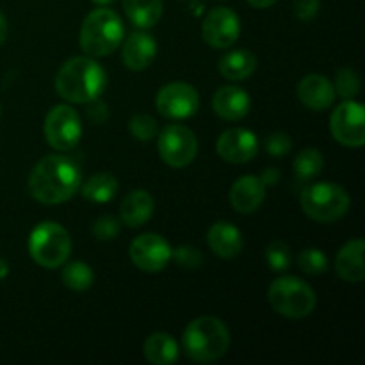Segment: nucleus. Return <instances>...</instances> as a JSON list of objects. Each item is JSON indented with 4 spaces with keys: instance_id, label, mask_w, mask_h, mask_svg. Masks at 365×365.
<instances>
[{
    "instance_id": "4be33fe9",
    "label": "nucleus",
    "mask_w": 365,
    "mask_h": 365,
    "mask_svg": "<svg viewBox=\"0 0 365 365\" xmlns=\"http://www.w3.org/2000/svg\"><path fill=\"white\" fill-rule=\"evenodd\" d=\"M217 68L227 81H246L257 70V57L245 48L230 50L220 57Z\"/></svg>"
},
{
    "instance_id": "c756f323",
    "label": "nucleus",
    "mask_w": 365,
    "mask_h": 365,
    "mask_svg": "<svg viewBox=\"0 0 365 365\" xmlns=\"http://www.w3.org/2000/svg\"><path fill=\"white\" fill-rule=\"evenodd\" d=\"M266 260L277 273L287 271L292 264V252L284 241H273L266 250Z\"/></svg>"
},
{
    "instance_id": "6e6552de",
    "label": "nucleus",
    "mask_w": 365,
    "mask_h": 365,
    "mask_svg": "<svg viewBox=\"0 0 365 365\" xmlns=\"http://www.w3.org/2000/svg\"><path fill=\"white\" fill-rule=\"evenodd\" d=\"M157 148H159L160 159L168 166L182 170L196 159L198 139L195 132L184 125H168L160 130Z\"/></svg>"
},
{
    "instance_id": "72a5a7b5",
    "label": "nucleus",
    "mask_w": 365,
    "mask_h": 365,
    "mask_svg": "<svg viewBox=\"0 0 365 365\" xmlns=\"http://www.w3.org/2000/svg\"><path fill=\"white\" fill-rule=\"evenodd\" d=\"M292 141L284 132H273L266 139V150L271 157H285L291 152Z\"/></svg>"
},
{
    "instance_id": "cd10ccee",
    "label": "nucleus",
    "mask_w": 365,
    "mask_h": 365,
    "mask_svg": "<svg viewBox=\"0 0 365 365\" xmlns=\"http://www.w3.org/2000/svg\"><path fill=\"white\" fill-rule=\"evenodd\" d=\"M335 95L342 100H353L360 93V77L351 68H341L335 75Z\"/></svg>"
},
{
    "instance_id": "aec40b11",
    "label": "nucleus",
    "mask_w": 365,
    "mask_h": 365,
    "mask_svg": "<svg viewBox=\"0 0 365 365\" xmlns=\"http://www.w3.org/2000/svg\"><path fill=\"white\" fill-rule=\"evenodd\" d=\"M207 245L220 259H234L242 250V234L228 221H217L209 228Z\"/></svg>"
},
{
    "instance_id": "4468645a",
    "label": "nucleus",
    "mask_w": 365,
    "mask_h": 365,
    "mask_svg": "<svg viewBox=\"0 0 365 365\" xmlns=\"http://www.w3.org/2000/svg\"><path fill=\"white\" fill-rule=\"evenodd\" d=\"M217 155L230 164H246L255 159L259 152V139L248 128H228L216 143Z\"/></svg>"
},
{
    "instance_id": "ea45409f",
    "label": "nucleus",
    "mask_w": 365,
    "mask_h": 365,
    "mask_svg": "<svg viewBox=\"0 0 365 365\" xmlns=\"http://www.w3.org/2000/svg\"><path fill=\"white\" fill-rule=\"evenodd\" d=\"M7 274H9V264L4 259H0V280H4Z\"/></svg>"
},
{
    "instance_id": "423d86ee",
    "label": "nucleus",
    "mask_w": 365,
    "mask_h": 365,
    "mask_svg": "<svg viewBox=\"0 0 365 365\" xmlns=\"http://www.w3.org/2000/svg\"><path fill=\"white\" fill-rule=\"evenodd\" d=\"M29 253L38 266L57 269L71 253L70 234L56 221H43L29 235Z\"/></svg>"
},
{
    "instance_id": "ddd939ff",
    "label": "nucleus",
    "mask_w": 365,
    "mask_h": 365,
    "mask_svg": "<svg viewBox=\"0 0 365 365\" xmlns=\"http://www.w3.org/2000/svg\"><path fill=\"white\" fill-rule=\"evenodd\" d=\"M202 34L212 48H228L241 34V18L230 7H214L203 20Z\"/></svg>"
},
{
    "instance_id": "7c9ffc66",
    "label": "nucleus",
    "mask_w": 365,
    "mask_h": 365,
    "mask_svg": "<svg viewBox=\"0 0 365 365\" xmlns=\"http://www.w3.org/2000/svg\"><path fill=\"white\" fill-rule=\"evenodd\" d=\"M128 130L138 141H152L153 138H157V121L148 114H135L128 121Z\"/></svg>"
},
{
    "instance_id": "412c9836",
    "label": "nucleus",
    "mask_w": 365,
    "mask_h": 365,
    "mask_svg": "<svg viewBox=\"0 0 365 365\" xmlns=\"http://www.w3.org/2000/svg\"><path fill=\"white\" fill-rule=\"evenodd\" d=\"M153 207L155 203H153L152 195L143 189H135L128 192L121 202L120 221L128 228L143 227L153 216Z\"/></svg>"
},
{
    "instance_id": "e433bc0d",
    "label": "nucleus",
    "mask_w": 365,
    "mask_h": 365,
    "mask_svg": "<svg viewBox=\"0 0 365 365\" xmlns=\"http://www.w3.org/2000/svg\"><path fill=\"white\" fill-rule=\"evenodd\" d=\"M260 180L264 182V185H274L278 180H280V171L274 170V168H271V170H266L262 173V177H260Z\"/></svg>"
},
{
    "instance_id": "4c0bfd02",
    "label": "nucleus",
    "mask_w": 365,
    "mask_h": 365,
    "mask_svg": "<svg viewBox=\"0 0 365 365\" xmlns=\"http://www.w3.org/2000/svg\"><path fill=\"white\" fill-rule=\"evenodd\" d=\"M248 4L257 7V9H266V7H271L273 4H277V0H248Z\"/></svg>"
},
{
    "instance_id": "c85d7f7f",
    "label": "nucleus",
    "mask_w": 365,
    "mask_h": 365,
    "mask_svg": "<svg viewBox=\"0 0 365 365\" xmlns=\"http://www.w3.org/2000/svg\"><path fill=\"white\" fill-rule=\"evenodd\" d=\"M298 266L307 274H323L328 271V259L321 250L307 248L298 255Z\"/></svg>"
},
{
    "instance_id": "5701e85b",
    "label": "nucleus",
    "mask_w": 365,
    "mask_h": 365,
    "mask_svg": "<svg viewBox=\"0 0 365 365\" xmlns=\"http://www.w3.org/2000/svg\"><path fill=\"white\" fill-rule=\"evenodd\" d=\"M163 9V0H123L125 14L139 29H150L159 24Z\"/></svg>"
},
{
    "instance_id": "dca6fc26",
    "label": "nucleus",
    "mask_w": 365,
    "mask_h": 365,
    "mask_svg": "<svg viewBox=\"0 0 365 365\" xmlns=\"http://www.w3.org/2000/svg\"><path fill=\"white\" fill-rule=\"evenodd\" d=\"M212 109L223 120L237 121L248 116V113L252 110V98L242 88L223 86L214 93Z\"/></svg>"
},
{
    "instance_id": "393cba45",
    "label": "nucleus",
    "mask_w": 365,
    "mask_h": 365,
    "mask_svg": "<svg viewBox=\"0 0 365 365\" xmlns=\"http://www.w3.org/2000/svg\"><path fill=\"white\" fill-rule=\"evenodd\" d=\"M118 180L110 173H96L82 184V196L93 203H107L118 195Z\"/></svg>"
},
{
    "instance_id": "f03ea898",
    "label": "nucleus",
    "mask_w": 365,
    "mask_h": 365,
    "mask_svg": "<svg viewBox=\"0 0 365 365\" xmlns=\"http://www.w3.org/2000/svg\"><path fill=\"white\" fill-rule=\"evenodd\" d=\"M107 86L106 70L93 57H71L56 75V91L70 103H89L100 98Z\"/></svg>"
},
{
    "instance_id": "a878e982",
    "label": "nucleus",
    "mask_w": 365,
    "mask_h": 365,
    "mask_svg": "<svg viewBox=\"0 0 365 365\" xmlns=\"http://www.w3.org/2000/svg\"><path fill=\"white\" fill-rule=\"evenodd\" d=\"M324 157L317 148H305L294 157V173L299 182L316 178L323 171Z\"/></svg>"
},
{
    "instance_id": "9b49d317",
    "label": "nucleus",
    "mask_w": 365,
    "mask_h": 365,
    "mask_svg": "<svg viewBox=\"0 0 365 365\" xmlns=\"http://www.w3.org/2000/svg\"><path fill=\"white\" fill-rule=\"evenodd\" d=\"M155 106L168 120H187L198 110L200 95L187 82H171L159 89Z\"/></svg>"
},
{
    "instance_id": "79ce46f5",
    "label": "nucleus",
    "mask_w": 365,
    "mask_h": 365,
    "mask_svg": "<svg viewBox=\"0 0 365 365\" xmlns=\"http://www.w3.org/2000/svg\"><path fill=\"white\" fill-rule=\"evenodd\" d=\"M0 114H2V107H0Z\"/></svg>"
},
{
    "instance_id": "2f4dec72",
    "label": "nucleus",
    "mask_w": 365,
    "mask_h": 365,
    "mask_svg": "<svg viewBox=\"0 0 365 365\" xmlns=\"http://www.w3.org/2000/svg\"><path fill=\"white\" fill-rule=\"evenodd\" d=\"M171 259L178 264L180 267H185V269H198L203 264V255L198 248L195 246H178L177 250L171 252Z\"/></svg>"
},
{
    "instance_id": "473e14b6",
    "label": "nucleus",
    "mask_w": 365,
    "mask_h": 365,
    "mask_svg": "<svg viewBox=\"0 0 365 365\" xmlns=\"http://www.w3.org/2000/svg\"><path fill=\"white\" fill-rule=\"evenodd\" d=\"M121 221L114 216H100L98 220L93 223V235H95L98 241H113L116 239V235L120 234Z\"/></svg>"
},
{
    "instance_id": "7ed1b4c3",
    "label": "nucleus",
    "mask_w": 365,
    "mask_h": 365,
    "mask_svg": "<svg viewBox=\"0 0 365 365\" xmlns=\"http://www.w3.org/2000/svg\"><path fill=\"white\" fill-rule=\"evenodd\" d=\"M185 355L198 364L216 362L227 355L230 348V331L227 324L212 316L192 319L182 335Z\"/></svg>"
},
{
    "instance_id": "0eeeda50",
    "label": "nucleus",
    "mask_w": 365,
    "mask_h": 365,
    "mask_svg": "<svg viewBox=\"0 0 365 365\" xmlns=\"http://www.w3.org/2000/svg\"><path fill=\"white\" fill-rule=\"evenodd\" d=\"M302 209L310 220L317 223H334L346 216L349 210V195L344 187L330 182H319V184L309 185L302 192Z\"/></svg>"
},
{
    "instance_id": "6ab92c4d",
    "label": "nucleus",
    "mask_w": 365,
    "mask_h": 365,
    "mask_svg": "<svg viewBox=\"0 0 365 365\" xmlns=\"http://www.w3.org/2000/svg\"><path fill=\"white\" fill-rule=\"evenodd\" d=\"M364 252L365 242L362 239H353L346 242L337 253L335 259V271L339 277L349 284H360L365 278V266H364Z\"/></svg>"
},
{
    "instance_id": "b1692460",
    "label": "nucleus",
    "mask_w": 365,
    "mask_h": 365,
    "mask_svg": "<svg viewBox=\"0 0 365 365\" xmlns=\"http://www.w3.org/2000/svg\"><path fill=\"white\" fill-rule=\"evenodd\" d=\"M145 356L153 365H170L178 359V342L170 334L157 331L145 342Z\"/></svg>"
},
{
    "instance_id": "58836bf2",
    "label": "nucleus",
    "mask_w": 365,
    "mask_h": 365,
    "mask_svg": "<svg viewBox=\"0 0 365 365\" xmlns=\"http://www.w3.org/2000/svg\"><path fill=\"white\" fill-rule=\"evenodd\" d=\"M7 38V20L2 13H0V45L4 43V39Z\"/></svg>"
},
{
    "instance_id": "9d476101",
    "label": "nucleus",
    "mask_w": 365,
    "mask_h": 365,
    "mask_svg": "<svg viewBox=\"0 0 365 365\" xmlns=\"http://www.w3.org/2000/svg\"><path fill=\"white\" fill-rule=\"evenodd\" d=\"M330 128L335 141L349 148H360L365 143V110L355 100H344L331 113Z\"/></svg>"
},
{
    "instance_id": "f3484780",
    "label": "nucleus",
    "mask_w": 365,
    "mask_h": 365,
    "mask_svg": "<svg viewBox=\"0 0 365 365\" xmlns=\"http://www.w3.org/2000/svg\"><path fill=\"white\" fill-rule=\"evenodd\" d=\"M266 200V185L255 175H245L230 189V203L237 212L252 214Z\"/></svg>"
},
{
    "instance_id": "bb28decb",
    "label": "nucleus",
    "mask_w": 365,
    "mask_h": 365,
    "mask_svg": "<svg viewBox=\"0 0 365 365\" xmlns=\"http://www.w3.org/2000/svg\"><path fill=\"white\" fill-rule=\"evenodd\" d=\"M93 282H95V273H93V269L86 262L75 260V262H70L64 266L63 284L66 285L68 289H71V291H88L93 285Z\"/></svg>"
},
{
    "instance_id": "a211bd4d",
    "label": "nucleus",
    "mask_w": 365,
    "mask_h": 365,
    "mask_svg": "<svg viewBox=\"0 0 365 365\" xmlns=\"http://www.w3.org/2000/svg\"><path fill=\"white\" fill-rule=\"evenodd\" d=\"M157 56V43L146 32H134L123 43L121 59L130 71H143L153 63Z\"/></svg>"
},
{
    "instance_id": "1a4fd4ad",
    "label": "nucleus",
    "mask_w": 365,
    "mask_h": 365,
    "mask_svg": "<svg viewBox=\"0 0 365 365\" xmlns=\"http://www.w3.org/2000/svg\"><path fill=\"white\" fill-rule=\"evenodd\" d=\"M45 130L46 143L57 152H68L75 148L77 143L81 141L82 135V123L81 116L71 106L61 103L53 109L48 110L45 118Z\"/></svg>"
},
{
    "instance_id": "f8f14e48",
    "label": "nucleus",
    "mask_w": 365,
    "mask_h": 365,
    "mask_svg": "<svg viewBox=\"0 0 365 365\" xmlns=\"http://www.w3.org/2000/svg\"><path fill=\"white\" fill-rule=\"evenodd\" d=\"M171 246L163 235L159 234H143L132 241L130 260L138 269L145 273H157L163 271L171 260Z\"/></svg>"
},
{
    "instance_id": "39448f33",
    "label": "nucleus",
    "mask_w": 365,
    "mask_h": 365,
    "mask_svg": "<svg viewBox=\"0 0 365 365\" xmlns=\"http://www.w3.org/2000/svg\"><path fill=\"white\" fill-rule=\"evenodd\" d=\"M267 302L273 310L289 319H303L316 309V292L298 277H280L269 285Z\"/></svg>"
},
{
    "instance_id": "f257e3e1",
    "label": "nucleus",
    "mask_w": 365,
    "mask_h": 365,
    "mask_svg": "<svg viewBox=\"0 0 365 365\" xmlns=\"http://www.w3.org/2000/svg\"><path fill=\"white\" fill-rule=\"evenodd\" d=\"M81 182V170L70 157L46 155L29 175V192L45 205H57L73 198Z\"/></svg>"
},
{
    "instance_id": "20e7f679",
    "label": "nucleus",
    "mask_w": 365,
    "mask_h": 365,
    "mask_svg": "<svg viewBox=\"0 0 365 365\" xmlns=\"http://www.w3.org/2000/svg\"><path fill=\"white\" fill-rule=\"evenodd\" d=\"M123 36L125 27L121 18L113 9L100 7L86 16L78 34V43L89 57L96 59L116 52L118 46L123 43Z\"/></svg>"
},
{
    "instance_id": "c9c22d12",
    "label": "nucleus",
    "mask_w": 365,
    "mask_h": 365,
    "mask_svg": "<svg viewBox=\"0 0 365 365\" xmlns=\"http://www.w3.org/2000/svg\"><path fill=\"white\" fill-rule=\"evenodd\" d=\"M89 103H91V107L88 109L89 118H91L95 123H103V121L107 120V116H109V110H107L106 103L100 102L98 98L93 100V102H89Z\"/></svg>"
},
{
    "instance_id": "f704fd0d",
    "label": "nucleus",
    "mask_w": 365,
    "mask_h": 365,
    "mask_svg": "<svg viewBox=\"0 0 365 365\" xmlns=\"http://www.w3.org/2000/svg\"><path fill=\"white\" fill-rule=\"evenodd\" d=\"M321 0H294V14L298 20L310 21L319 13Z\"/></svg>"
},
{
    "instance_id": "2eb2a0df",
    "label": "nucleus",
    "mask_w": 365,
    "mask_h": 365,
    "mask_svg": "<svg viewBox=\"0 0 365 365\" xmlns=\"http://www.w3.org/2000/svg\"><path fill=\"white\" fill-rule=\"evenodd\" d=\"M296 93H298V98L302 100L303 106L312 110L330 109L334 106L335 98H337L335 88L330 78L317 73L305 75L299 81Z\"/></svg>"
},
{
    "instance_id": "a19ab883",
    "label": "nucleus",
    "mask_w": 365,
    "mask_h": 365,
    "mask_svg": "<svg viewBox=\"0 0 365 365\" xmlns=\"http://www.w3.org/2000/svg\"><path fill=\"white\" fill-rule=\"evenodd\" d=\"M95 4H98V6H107V4H113L114 0H93Z\"/></svg>"
}]
</instances>
